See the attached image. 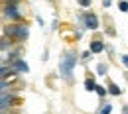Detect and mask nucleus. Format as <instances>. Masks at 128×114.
<instances>
[{
  "label": "nucleus",
  "mask_w": 128,
  "mask_h": 114,
  "mask_svg": "<svg viewBox=\"0 0 128 114\" xmlns=\"http://www.w3.org/2000/svg\"><path fill=\"white\" fill-rule=\"evenodd\" d=\"M75 63H77V55L73 51H67L63 57H61V63H59V71L67 81L73 79V69H75Z\"/></svg>",
  "instance_id": "nucleus-1"
},
{
  "label": "nucleus",
  "mask_w": 128,
  "mask_h": 114,
  "mask_svg": "<svg viewBox=\"0 0 128 114\" xmlns=\"http://www.w3.org/2000/svg\"><path fill=\"white\" fill-rule=\"evenodd\" d=\"M6 33H10L12 37H16L18 41H26V37H28V33H30V32H28V26L22 24V26H12V28H8Z\"/></svg>",
  "instance_id": "nucleus-2"
},
{
  "label": "nucleus",
  "mask_w": 128,
  "mask_h": 114,
  "mask_svg": "<svg viewBox=\"0 0 128 114\" xmlns=\"http://www.w3.org/2000/svg\"><path fill=\"white\" fill-rule=\"evenodd\" d=\"M85 28L87 30H96L98 28V20H96V16L93 12H87L85 14Z\"/></svg>",
  "instance_id": "nucleus-3"
},
{
  "label": "nucleus",
  "mask_w": 128,
  "mask_h": 114,
  "mask_svg": "<svg viewBox=\"0 0 128 114\" xmlns=\"http://www.w3.org/2000/svg\"><path fill=\"white\" fill-rule=\"evenodd\" d=\"M12 71H16V73H28V71H30V65H28L24 59H16V61L12 63Z\"/></svg>",
  "instance_id": "nucleus-4"
},
{
  "label": "nucleus",
  "mask_w": 128,
  "mask_h": 114,
  "mask_svg": "<svg viewBox=\"0 0 128 114\" xmlns=\"http://www.w3.org/2000/svg\"><path fill=\"white\" fill-rule=\"evenodd\" d=\"M4 14L10 18V20H20V12L16 10L14 4H6V6H4Z\"/></svg>",
  "instance_id": "nucleus-5"
},
{
  "label": "nucleus",
  "mask_w": 128,
  "mask_h": 114,
  "mask_svg": "<svg viewBox=\"0 0 128 114\" xmlns=\"http://www.w3.org/2000/svg\"><path fill=\"white\" fill-rule=\"evenodd\" d=\"M91 51H93V53H102V51H104V43H102L100 39L91 41Z\"/></svg>",
  "instance_id": "nucleus-6"
},
{
  "label": "nucleus",
  "mask_w": 128,
  "mask_h": 114,
  "mask_svg": "<svg viewBox=\"0 0 128 114\" xmlns=\"http://www.w3.org/2000/svg\"><path fill=\"white\" fill-rule=\"evenodd\" d=\"M108 93H112L114 97H118V95H122V89L118 85H114V83H108Z\"/></svg>",
  "instance_id": "nucleus-7"
},
{
  "label": "nucleus",
  "mask_w": 128,
  "mask_h": 114,
  "mask_svg": "<svg viewBox=\"0 0 128 114\" xmlns=\"http://www.w3.org/2000/svg\"><path fill=\"white\" fill-rule=\"evenodd\" d=\"M85 89H87L89 93H91V91H96V85H95V81H93L91 77H87V79H85Z\"/></svg>",
  "instance_id": "nucleus-8"
},
{
  "label": "nucleus",
  "mask_w": 128,
  "mask_h": 114,
  "mask_svg": "<svg viewBox=\"0 0 128 114\" xmlns=\"http://www.w3.org/2000/svg\"><path fill=\"white\" fill-rule=\"evenodd\" d=\"M106 93H108V89H106V87L96 85V95H98V97H106Z\"/></svg>",
  "instance_id": "nucleus-9"
},
{
  "label": "nucleus",
  "mask_w": 128,
  "mask_h": 114,
  "mask_svg": "<svg viewBox=\"0 0 128 114\" xmlns=\"http://www.w3.org/2000/svg\"><path fill=\"white\" fill-rule=\"evenodd\" d=\"M96 75H106V65H104V63H98V67H96Z\"/></svg>",
  "instance_id": "nucleus-10"
},
{
  "label": "nucleus",
  "mask_w": 128,
  "mask_h": 114,
  "mask_svg": "<svg viewBox=\"0 0 128 114\" xmlns=\"http://www.w3.org/2000/svg\"><path fill=\"white\" fill-rule=\"evenodd\" d=\"M112 112V106L110 104H104V106H100V112L98 114H110Z\"/></svg>",
  "instance_id": "nucleus-11"
},
{
  "label": "nucleus",
  "mask_w": 128,
  "mask_h": 114,
  "mask_svg": "<svg viewBox=\"0 0 128 114\" xmlns=\"http://www.w3.org/2000/svg\"><path fill=\"white\" fill-rule=\"evenodd\" d=\"M118 8H120V12H128V2L126 0H120L118 2Z\"/></svg>",
  "instance_id": "nucleus-12"
},
{
  "label": "nucleus",
  "mask_w": 128,
  "mask_h": 114,
  "mask_svg": "<svg viewBox=\"0 0 128 114\" xmlns=\"http://www.w3.org/2000/svg\"><path fill=\"white\" fill-rule=\"evenodd\" d=\"M91 2H93V0H79V6H83V8H89V6H91Z\"/></svg>",
  "instance_id": "nucleus-13"
},
{
  "label": "nucleus",
  "mask_w": 128,
  "mask_h": 114,
  "mask_svg": "<svg viewBox=\"0 0 128 114\" xmlns=\"http://www.w3.org/2000/svg\"><path fill=\"white\" fill-rule=\"evenodd\" d=\"M112 4V0H102V8H108Z\"/></svg>",
  "instance_id": "nucleus-14"
},
{
  "label": "nucleus",
  "mask_w": 128,
  "mask_h": 114,
  "mask_svg": "<svg viewBox=\"0 0 128 114\" xmlns=\"http://www.w3.org/2000/svg\"><path fill=\"white\" fill-rule=\"evenodd\" d=\"M122 63L128 67V55H122Z\"/></svg>",
  "instance_id": "nucleus-15"
},
{
  "label": "nucleus",
  "mask_w": 128,
  "mask_h": 114,
  "mask_svg": "<svg viewBox=\"0 0 128 114\" xmlns=\"http://www.w3.org/2000/svg\"><path fill=\"white\" fill-rule=\"evenodd\" d=\"M122 114H128V104H124V106H122Z\"/></svg>",
  "instance_id": "nucleus-16"
}]
</instances>
